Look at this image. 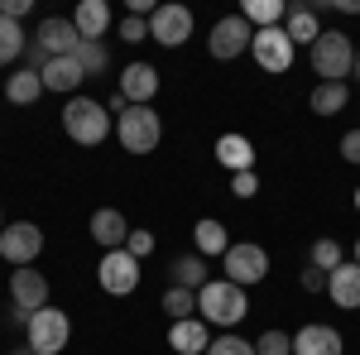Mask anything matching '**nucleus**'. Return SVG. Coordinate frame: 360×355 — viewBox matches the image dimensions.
<instances>
[{
    "label": "nucleus",
    "instance_id": "nucleus-1",
    "mask_svg": "<svg viewBox=\"0 0 360 355\" xmlns=\"http://www.w3.org/2000/svg\"><path fill=\"white\" fill-rule=\"evenodd\" d=\"M197 312H202L207 327H236V322L250 312V298H245L240 283H231V278H212V283L197 293Z\"/></svg>",
    "mask_w": 360,
    "mask_h": 355
},
{
    "label": "nucleus",
    "instance_id": "nucleus-2",
    "mask_svg": "<svg viewBox=\"0 0 360 355\" xmlns=\"http://www.w3.org/2000/svg\"><path fill=\"white\" fill-rule=\"evenodd\" d=\"M307 58H312V72H317L322 82H346L351 67H356V44H351V34H341V29H322V39L307 49Z\"/></svg>",
    "mask_w": 360,
    "mask_h": 355
},
{
    "label": "nucleus",
    "instance_id": "nucleus-3",
    "mask_svg": "<svg viewBox=\"0 0 360 355\" xmlns=\"http://www.w3.org/2000/svg\"><path fill=\"white\" fill-rule=\"evenodd\" d=\"M63 130H68V139H77V144L91 149V144H101L111 135V110L101 101H91V96H72L63 106Z\"/></svg>",
    "mask_w": 360,
    "mask_h": 355
},
{
    "label": "nucleus",
    "instance_id": "nucleus-4",
    "mask_svg": "<svg viewBox=\"0 0 360 355\" xmlns=\"http://www.w3.org/2000/svg\"><path fill=\"white\" fill-rule=\"evenodd\" d=\"M115 139L130 149V154H154L159 139H164V120L154 106H130L125 115H115Z\"/></svg>",
    "mask_w": 360,
    "mask_h": 355
},
{
    "label": "nucleus",
    "instance_id": "nucleus-5",
    "mask_svg": "<svg viewBox=\"0 0 360 355\" xmlns=\"http://www.w3.org/2000/svg\"><path fill=\"white\" fill-rule=\"evenodd\" d=\"M25 336H29V351L58 355L68 346V336H72V322H68V312H58V307H39V312L29 317Z\"/></svg>",
    "mask_w": 360,
    "mask_h": 355
},
{
    "label": "nucleus",
    "instance_id": "nucleus-6",
    "mask_svg": "<svg viewBox=\"0 0 360 355\" xmlns=\"http://www.w3.org/2000/svg\"><path fill=\"white\" fill-rule=\"evenodd\" d=\"M39 250H44V231L34 226V221H15V226H5L0 231V259L5 264H15V269H25L39 259Z\"/></svg>",
    "mask_w": 360,
    "mask_h": 355
},
{
    "label": "nucleus",
    "instance_id": "nucleus-7",
    "mask_svg": "<svg viewBox=\"0 0 360 355\" xmlns=\"http://www.w3.org/2000/svg\"><path fill=\"white\" fill-rule=\"evenodd\" d=\"M250 44H255V29H250L245 15H226V20H217L212 34H207V49H212V58H221V63L240 58Z\"/></svg>",
    "mask_w": 360,
    "mask_h": 355
},
{
    "label": "nucleus",
    "instance_id": "nucleus-8",
    "mask_svg": "<svg viewBox=\"0 0 360 355\" xmlns=\"http://www.w3.org/2000/svg\"><path fill=\"white\" fill-rule=\"evenodd\" d=\"M96 278H101V288H106L111 298H125V293L139 288V259L130 254V250H106Z\"/></svg>",
    "mask_w": 360,
    "mask_h": 355
},
{
    "label": "nucleus",
    "instance_id": "nucleus-9",
    "mask_svg": "<svg viewBox=\"0 0 360 355\" xmlns=\"http://www.w3.org/2000/svg\"><path fill=\"white\" fill-rule=\"evenodd\" d=\"M149 39L164 44V49H183L193 39V10L188 5H159L149 15Z\"/></svg>",
    "mask_w": 360,
    "mask_h": 355
},
{
    "label": "nucleus",
    "instance_id": "nucleus-10",
    "mask_svg": "<svg viewBox=\"0 0 360 355\" xmlns=\"http://www.w3.org/2000/svg\"><path fill=\"white\" fill-rule=\"evenodd\" d=\"M221 264H226V278L231 283H240V288H250V283H259L264 273H269V250L264 245H231L221 254Z\"/></svg>",
    "mask_w": 360,
    "mask_h": 355
},
{
    "label": "nucleus",
    "instance_id": "nucleus-11",
    "mask_svg": "<svg viewBox=\"0 0 360 355\" xmlns=\"http://www.w3.org/2000/svg\"><path fill=\"white\" fill-rule=\"evenodd\" d=\"M250 53H255V63H259L264 72H288V67H293V39H288L278 25L274 29H255Z\"/></svg>",
    "mask_w": 360,
    "mask_h": 355
},
{
    "label": "nucleus",
    "instance_id": "nucleus-12",
    "mask_svg": "<svg viewBox=\"0 0 360 355\" xmlns=\"http://www.w3.org/2000/svg\"><path fill=\"white\" fill-rule=\"evenodd\" d=\"M34 44H39L49 58H68L77 44H82V34H77V25H72V20H58V15H49L44 25L34 29Z\"/></svg>",
    "mask_w": 360,
    "mask_h": 355
},
{
    "label": "nucleus",
    "instance_id": "nucleus-13",
    "mask_svg": "<svg viewBox=\"0 0 360 355\" xmlns=\"http://www.w3.org/2000/svg\"><path fill=\"white\" fill-rule=\"evenodd\" d=\"M120 96H125L130 106H149V101L159 96V67H154V63H130V67L120 72Z\"/></svg>",
    "mask_w": 360,
    "mask_h": 355
},
{
    "label": "nucleus",
    "instance_id": "nucleus-14",
    "mask_svg": "<svg viewBox=\"0 0 360 355\" xmlns=\"http://www.w3.org/2000/svg\"><path fill=\"white\" fill-rule=\"evenodd\" d=\"M10 298L20 312H39V307H49V278L39 269H15L10 273Z\"/></svg>",
    "mask_w": 360,
    "mask_h": 355
},
{
    "label": "nucleus",
    "instance_id": "nucleus-15",
    "mask_svg": "<svg viewBox=\"0 0 360 355\" xmlns=\"http://www.w3.org/2000/svg\"><path fill=\"white\" fill-rule=\"evenodd\" d=\"M283 34L293 39V49L298 44H317L322 39V20H317V5H303V0H293V5H283Z\"/></svg>",
    "mask_w": 360,
    "mask_h": 355
},
{
    "label": "nucleus",
    "instance_id": "nucleus-16",
    "mask_svg": "<svg viewBox=\"0 0 360 355\" xmlns=\"http://www.w3.org/2000/svg\"><path fill=\"white\" fill-rule=\"evenodd\" d=\"M327 293H332V302L341 312H360V264L356 259L351 264H336L327 273Z\"/></svg>",
    "mask_w": 360,
    "mask_h": 355
},
{
    "label": "nucleus",
    "instance_id": "nucleus-17",
    "mask_svg": "<svg viewBox=\"0 0 360 355\" xmlns=\"http://www.w3.org/2000/svg\"><path fill=\"white\" fill-rule=\"evenodd\" d=\"M341 331L322 327V322H307L303 331H293V355H341Z\"/></svg>",
    "mask_w": 360,
    "mask_h": 355
},
{
    "label": "nucleus",
    "instance_id": "nucleus-18",
    "mask_svg": "<svg viewBox=\"0 0 360 355\" xmlns=\"http://www.w3.org/2000/svg\"><path fill=\"white\" fill-rule=\"evenodd\" d=\"M91 240H96L101 250H125V240H130V221L120 217L115 207L91 212Z\"/></svg>",
    "mask_w": 360,
    "mask_h": 355
},
{
    "label": "nucleus",
    "instance_id": "nucleus-19",
    "mask_svg": "<svg viewBox=\"0 0 360 355\" xmlns=\"http://www.w3.org/2000/svg\"><path fill=\"white\" fill-rule=\"evenodd\" d=\"M39 77H44V91H77L86 72H82V63L68 53V58H49Z\"/></svg>",
    "mask_w": 360,
    "mask_h": 355
},
{
    "label": "nucleus",
    "instance_id": "nucleus-20",
    "mask_svg": "<svg viewBox=\"0 0 360 355\" xmlns=\"http://www.w3.org/2000/svg\"><path fill=\"white\" fill-rule=\"evenodd\" d=\"M168 346H173L178 355H207V346H212V336H207V322H202V317L173 322V331H168Z\"/></svg>",
    "mask_w": 360,
    "mask_h": 355
},
{
    "label": "nucleus",
    "instance_id": "nucleus-21",
    "mask_svg": "<svg viewBox=\"0 0 360 355\" xmlns=\"http://www.w3.org/2000/svg\"><path fill=\"white\" fill-rule=\"evenodd\" d=\"M72 25L82 39H101L106 25H111V10H106V0H82L77 10H72Z\"/></svg>",
    "mask_w": 360,
    "mask_h": 355
},
{
    "label": "nucleus",
    "instance_id": "nucleus-22",
    "mask_svg": "<svg viewBox=\"0 0 360 355\" xmlns=\"http://www.w3.org/2000/svg\"><path fill=\"white\" fill-rule=\"evenodd\" d=\"M217 159H221L231 173H250V164H255V144H250L245 135H221L217 139Z\"/></svg>",
    "mask_w": 360,
    "mask_h": 355
},
{
    "label": "nucleus",
    "instance_id": "nucleus-23",
    "mask_svg": "<svg viewBox=\"0 0 360 355\" xmlns=\"http://www.w3.org/2000/svg\"><path fill=\"white\" fill-rule=\"evenodd\" d=\"M39 96H44V77H39V72L15 67V77H5V101H15V106H34Z\"/></svg>",
    "mask_w": 360,
    "mask_h": 355
},
{
    "label": "nucleus",
    "instance_id": "nucleus-24",
    "mask_svg": "<svg viewBox=\"0 0 360 355\" xmlns=\"http://www.w3.org/2000/svg\"><path fill=\"white\" fill-rule=\"evenodd\" d=\"M193 240H197V254H202V259H212V254H226V250H231L226 226H221V221H212V217H202L193 226Z\"/></svg>",
    "mask_w": 360,
    "mask_h": 355
},
{
    "label": "nucleus",
    "instance_id": "nucleus-25",
    "mask_svg": "<svg viewBox=\"0 0 360 355\" xmlns=\"http://www.w3.org/2000/svg\"><path fill=\"white\" fill-rule=\"evenodd\" d=\"M307 101H312L317 115H336V110H346V101H351V86L346 82H317Z\"/></svg>",
    "mask_w": 360,
    "mask_h": 355
},
{
    "label": "nucleus",
    "instance_id": "nucleus-26",
    "mask_svg": "<svg viewBox=\"0 0 360 355\" xmlns=\"http://www.w3.org/2000/svg\"><path fill=\"white\" fill-rule=\"evenodd\" d=\"M173 283L178 288H193V293H202L212 278H207V259L202 254H183L178 264H173Z\"/></svg>",
    "mask_w": 360,
    "mask_h": 355
},
{
    "label": "nucleus",
    "instance_id": "nucleus-27",
    "mask_svg": "<svg viewBox=\"0 0 360 355\" xmlns=\"http://www.w3.org/2000/svg\"><path fill=\"white\" fill-rule=\"evenodd\" d=\"M25 49H29V34L15 25V20H5V15H0V67H5V63H15Z\"/></svg>",
    "mask_w": 360,
    "mask_h": 355
},
{
    "label": "nucleus",
    "instance_id": "nucleus-28",
    "mask_svg": "<svg viewBox=\"0 0 360 355\" xmlns=\"http://www.w3.org/2000/svg\"><path fill=\"white\" fill-rule=\"evenodd\" d=\"M240 15L250 20V29H274L283 20V0H245Z\"/></svg>",
    "mask_w": 360,
    "mask_h": 355
},
{
    "label": "nucleus",
    "instance_id": "nucleus-29",
    "mask_svg": "<svg viewBox=\"0 0 360 355\" xmlns=\"http://www.w3.org/2000/svg\"><path fill=\"white\" fill-rule=\"evenodd\" d=\"M164 312L173 317V322H188V317H197V293H193V288H178V283H173V288L164 293Z\"/></svg>",
    "mask_w": 360,
    "mask_h": 355
},
{
    "label": "nucleus",
    "instance_id": "nucleus-30",
    "mask_svg": "<svg viewBox=\"0 0 360 355\" xmlns=\"http://www.w3.org/2000/svg\"><path fill=\"white\" fill-rule=\"evenodd\" d=\"M72 58L82 63V72H86V77H91V72H101V67L111 63V53H106V44H101V39H82V44L72 49Z\"/></svg>",
    "mask_w": 360,
    "mask_h": 355
},
{
    "label": "nucleus",
    "instance_id": "nucleus-31",
    "mask_svg": "<svg viewBox=\"0 0 360 355\" xmlns=\"http://www.w3.org/2000/svg\"><path fill=\"white\" fill-rule=\"evenodd\" d=\"M255 355H293V336L288 331H264L259 341H255Z\"/></svg>",
    "mask_w": 360,
    "mask_h": 355
},
{
    "label": "nucleus",
    "instance_id": "nucleus-32",
    "mask_svg": "<svg viewBox=\"0 0 360 355\" xmlns=\"http://www.w3.org/2000/svg\"><path fill=\"white\" fill-rule=\"evenodd\" d=\"M312 264L322 273H332L336 264H346V259H341V245H336V240H317V245H312Z\"/></svg>",
    "mask_w": 360,
    "mask_h": 355
},
{
    "label": "nucleus",
    "instance_id": "nucleus-33",
    "mask_svg": "<svg viewBox=\"0 0 360 355\" xmlns=\"http://www.w3.org/2000/svg\"><path fill=\"white\" fill-rule=\"evenodd\" d=\"M207 355H255V341H240V336H217Z\"/></svg>",
    "mask_w": 360,
    "mask_h": 355
},
{
    "label": "nucleus",
    "instance_id": "nucleus-34",
    "mask_svg": "<svg viewBox=\"0 0 360 355\" xmlns=\"http://www.w3.org/2000/svg\"><path fill=\"white\" fill-rule=\"evenodd\" d=\"M120 39H125V44H144V39H149V20H144V15H125V20H120Z\"/></svg>",
    "mask_w": 360,
    "mask_h": 355
},
{
    "label": "nucleus",
    "instance_id": "nucleus-35",
    "mask_svg": "<svg viewBox=\"0 0 360 355\" xmlns=\"http://www.w3.org/2000/svg\"><path fill=\"white\" fill-rule=\"evenodd\" d=\"M125 250H130L135 259H144V254L154 250V235H149V231H130V240H125Z\"/></svg>",
    "mask_w": 360,
    "mask_h": 355
},
{
    "label": "nucleus",
    "instance_id": "nucleus-36",
    "mask_svg": "<svg viewBox=\"0 0 360 355\" xmlns=\"http://www.w3.org/2000/svg\"><path fill=\"white\" fill-rule=\"evenodd\" d=\"M341 159L346 164H360V130H346L341 135Z\"/></svg>",
    "mask_w": 360,
    "mask_h": 355
},
{
    "label": "nucleus",
    "instance_id": "nucleus-37",
    "mask_svg": "<svg viewBox=\"0 0 360 355\" xmlns=\"http://www.w3.org/2000/svg\"><path fill=\"white\" fill-rule=\"evenodd\" d=\"M29 5H34V0H0V15L20 25V20H25V15H29Z\"/></svg>",
    "mask_w": 360,
    "mask_h": 355
},
{
    "label": "nucleus",
    "instance_id": "nucleus-38",
    "mask_svg": "<svg viewBox=\"0 0 360 355\" xmlns=\"http://www.w3.org/2000/svg\"><path fill=\"white\" fill-rule=\"evenodd\" d=\"M231 192H236V197H255V192H259L255 173H236V178H231Z\"/></svg>",
    "mask_w": 360,
    "mask_h": 355
},
{
    "label": "nucleus",
    "instance_id": "nucleus-39",
    "mask_svg": "<svg viewBox=\"0 0 360 355\" xmlns=\"http://www.w3.org/2000/svg\"><path fill=\"white\" fill-rule=\"evenodd\" d=\"M303 288H307V293H322V288H327V273L317 269V264H312V269H303Z\"/></svg>",
    "mask_w": 360,
    "mask_h": 355
},
{
    "label": "nucleus",
    "instance_id": "nucleus-40",
    "mask_svg": "<svg viewBox=\"0 0 360 355\" xmlns=\"http://www.w3.org/2000/svg\"><path fill=\"white\" fill-rule=\"evenodd\" d=\"M336 10H346V15H360V0H336Z\"/></svg>",
    "mask_w": 360,
    "mask_h": 355
},
{
    "label": "nucleus",
    "instance_id": "nucleus-41",
    "mask_svg": "<svg viewBox=\"0 0 360 355\" xmlns=\"http://www.w3.org/2000/svg\"><path fill=\"white\" fill-rule=\"evenodd\" d=\"M15 355H39V351H29V346H15Z\"/></svg>",
    "mask_w": 360,
    "mask_h": 355
},
{
    "label": "nucleus",
    "instance_id": "nucleus-42",
    "mask_svg": "<svg viewBox=\"0 0 360 355\" xmlns=\"http://www.w3.org/2000/svg\"><path fill=\"white\" fill-rule=\"evenodd\" d=\"M351 72H356V77H360V53H356V67H351Z\"/></svg>",
    "mask_w": 360,
    "mask_h": 355
},
{
    "label": "nucleus",
    "instance_id": "nucleus-43",
    "mask_svg": "<svg viewBox=\"0 0 360 355\" xmlns=\"http://www.w3.org/2000/svg\"><path fill=\"white\" fill-rule=\"evenodd\" d=\"M356 212H360V188H356Z\"/></svg>",
    "mask_w": 360,
    "mask_h": 355
},
{
    "label": "nucleus",
    "instance_id": "nucleus-44",
    "mask_svg": "<svg viewBox=\"0 0 360 355\" xmlns=\"http://www.w3.org/2000/svg\"><path fill=\"white\" fill-rule=\"evenodd\" d=\"M356 264H360V240H356Z\"/></svg>",
    "mask_w": 360,
    "mask_h": 355
},
{
    "label": "nucleus",
    "instance_id": "nucleus-45",
    "mask_svg": "<svg viewBox=\"0 0 360 355\" xmlns=\"http://www.w3.org/2000/svg\"><path fill=\"white\" fill-rule=\"evenodd\" d=\"M0 231H5V217H0Z\"/></svg>",
    "mask_w": 360,
    "mask_h": 355
}]
</instances>
